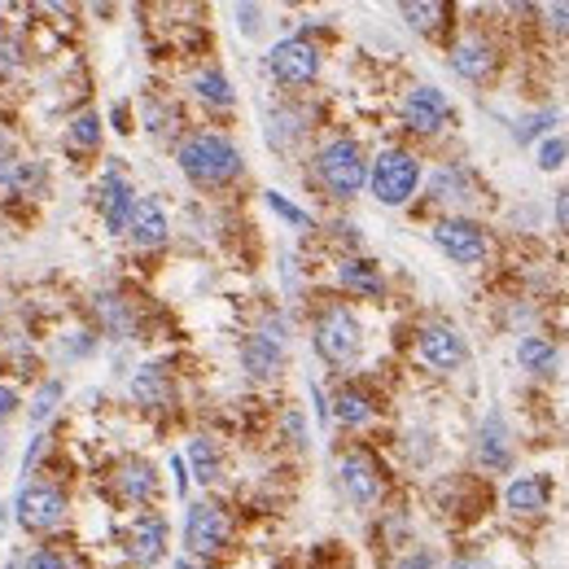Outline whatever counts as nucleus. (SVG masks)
<instances>
[{"label": "nucleus", "mask_w": 569, "mask_h": 569, "mask_svg": "<svg viewBox=\"0 0 569 569\" xmlns=\"http://www.w3.org/2000/svg\"><path fill=\"white\" fill-rule=\"evenodd\" d=\"M176 162H180V171H185L193 185H202V189H220V185L241 176V154H236V145L224 140V136H215V131L189 136V140L176 149Z\"/></svg>", "instance_id": "nucleus-1"}, {"label": "nucleus", "mask_w": 569, "mask_h": 569, "mask_svg": "<svg viewBox=\"0 0 569 569\" xmlns=\"http://www.w3.org/2000/svg\"><path fill=\"white\" fill-rule=\"evenodd\" d=\"M316 176L334 198H355L368 185V158H363V149L355 140L338 136L316 154Z\"/></svg>", "instance_id": "nucleus-2"}, {"label": "nucleus", "mask_w": 569, "mask_h": 569, "mask_svg": "<svg viewBox=\"0 0 569 569\" xmlns=\"http://www.w3.org/2000/svg\"><path fill=\"white\" fill-rule=\"evenodd\" d=\"M368 185H372V198L381 207H403L421 185V162L408 149H386V154H377Z\"/></svg>", "instance_id": "nucleus-3"}, {"label": "nucleus", "mask_w": 569, "mask_h": 569, "mask_svg": "<svg viewBox=\"0 0 569 569\" xmlns=\"http://www.w3.org/2000/svg\"><path fill=\"white\" fill-rule=\"evenodd\" d=\"M359 346H363V334H359V320L346 312V307H329L320 320H316V350L325 363L334 368H346L359 359Z\"/></svg>", "instance_id": "nucleus-4"}, {"label": "nucleus", "mask_w": 569, "mask_h": 569, "mask_svg": "<svg viewBox=\"0 0 569 569\" xmlns=\"http://www.w3.org/2000/svg\"><path fill=\"white\" fill-rule=\"evenodd\" d=\"M267 71H272L276 84L303 88V84H312V80L320 75V49L307 44V40H298V35H289V40H281V44L267 53Z\"/></svg>", "instance_id": "nucleus-5"}, {"label": "nucleus", "mask_w": 569, "mask_h": 569, "mask_svg": "<svg viewBox=\"0 0 569 569\" xmlns=\"http://www.w3.org/2000/svg\"><path fill=\"white\" fill-rule=\"evenodd\" d=\"M13 517L22 530L31 535H44V530H57L66 521V495L53 491V486H27L13 504Z\"/></svg>", "instance_id": "nucleus-6"}, {"label": "nucleus", "mask_w": 569, "mask_h": 569, "mask_svg": "<svg viewBox=\"0 0 569 569\" xmlns=\"http://www.w3.org/2000/svg\"><path fill=\"white\" fill-rule=\"evenodd\" d=\"M228 535H232V521H228V513L220 504H193L189 508V517H185V544H189V552L215 557V552H224Z\"/></svg>", "instance_id": "nucleus-7"}, {"label": "nucleus", "mask_w": 569, "mask_h": 569, "mask_svg": "<svg viewBox=\"0 0 569 569\" xmlns=\"http://www.w3.org/2000/svg\"><path fill=\"white\" fill-rule=\"evenodd\" d=\"M338 486L355 508H368L381 499V468L368 452H346L338 460Z\"/></svg>", "instance_id": "nucleus-8"}, {"label": "nucleus", "mask_w": 569, "mask_h": 569, "mask_svg": "<svg viewBox=\"0 0 569 569\" xmlns=\"http://www.w3.org/2000/svg\"><path fill=\"white\" fill-rule=\"evenodd\" d=\"M241 363L250 377H276L285 363V320H263V329L241 346Z\"/></svg>", "instance_id": "nucleus-9"}, {"label": "nucleus", "mask_w": 569, "mask_h": 569, "mask_svg": "<svg viewBox=\"0 0 569 569\" xmlns=\"http://www.w3.org/2000/svg\"><path fill=\"white\" fill-rule=\"evenodd\" d=\"M434 245L452 259V263H482L486 259V228L473 224V220H460V215H452V220H439L434 224Z\"/></svg>", "instance_id": "nucleus-10"}, {"label": "nucleus", "mask_w": 569, "mask_h": 569, "mask_svg": "<svg viewBox=\"0 0 569 569\" xmlns=\"http://www.w3.org/2000/svg\"><path fill=\"white\" fill-rule=\"evenodd\" d=\"M417 350H421V359L434 372H455L468 359V346H464V338L455 334L452 325H425L421 338H417Z\"/></svg>", "instance_id": "nucleus-11"}, {"label": "nucleus", "mask_w": 569, "mask_h": 569, "mask_svg": "<svg viewBox=\"0 0 569 569\" xmlns=\"http://www.w3.org/2000/svg\"><path fill=\"white\" fill-rule=\"evenodd\" d=\"M452 118V102L439 93V88H412L408 93V102H403V123L412 127V131H421V136H434L443 123Z\"/></svg>", "instance_id": "nucleus-12"}, {"label": "nucleus", "mask_w": 569, "mask_h": 569, "mask_svg": "<svg viewBox=\"0 0 569 569\" xmlns=\"http://www.w3.org/2000/svg\"><path fill=\"white\" fill-rule=\"evenodd\" d=\"M167 552V521L162 517H136V526L127 530V561L140 569L158 566Z\"/></svg>", "instance_id": "nucleus-13"}, {"label": "nucleus", "mask_w": 569, "mask_h": 569, "mask_svg": "<svg viewBox=\"0 0 569 569\" xmlns=\"http://www.w3.org/2000/svg\"><path fill=\"white\" fill-rule=\"evenodd\" d=\"M477 460L486 468H495V473H504L513 464V434H508V425H504L499 412H491L482 421V430H477Z\"/></svg>", "instance_id": "nucleus-14"}, {"label": "nucleus", "mask_w": 569, "mask_h": 569, "mask_svg": "<svg viewBox=\"0 0 569 569\" xmlns=\"http://www.w3.org/2000/svg\"><path fill=\"white\" fill-rule=\"evenodd\" d=\"M131 394L145 408H167L176 399V381H171V372L162 363H140L136 377H131Z\"/></svg>", "instance_id": "nucleus-15"}, {"label": "nucleus", "mask_w": 569, "mask_h": 569, "mask_svg": "<svg viewBox=\"0 0 569 569\" xmlns=\"http://www.w3.org/2000/svg\"><path fill=\"white\" fill-rule=\"evenodd\" d=\"M114 486H118V495H123L127 504H149L154 491H158V473H154V464H145V460H123L118 473H114Z\"/></svg>", "instance_id": "nucleus-16"}, {"label": "nucleus", "mask_w": 569, "mask_h": 569, "mask_svg": "<svg viewBox=\"0 0 569 569\" xmlns=\"http://www.w3.org/2000/svg\"><path fill=\"white\" fill-rule=\"evenodd\" d=\"M97 202H102V215H106L110 232H123V228H127V220H131V211H136V193H131V185H127L118 171H110V176H106V185H102Z\"/></svg>", "instance_id": "nucleus-17"}, {"label": "nucleus", "mask_w": 569, "mask_h": 569, "mask_svg": "<svg viewBox=\"0 0 569 569\" xmlns=\"http://www.w3.org/2000/svg\"><path fill=\"white\" fill-rule=\"evenodd\" d=\"M548 477H539V473H521V477H513L508 482V491H504V504H508V513H544L548 508Z\"/></svg>", "instance_id": "nucleus-18"}, {"label": "nucleus", "mask_w": 569, "mask_h": 569, "mask_svg": "<svg viewBox=\"0 0 569 569\" xmlns=\"http://www.w3.org/2000/svg\"><path fill=\"white\" fill-rule=\"evenodd\" d=\"M127 232H131V241L145 245V250L162 245V241H167V211H162L154 198H140L136 211H131V220H127Z\"/></svg>", "instance_id": "nucleus-19"}, {"label": "nucleus", "mask_w": 569, "mask_h": 569, "mask_svg": "<svg viewBox=\"0 0 569 569\" xmlns=\"http://www.w3.org/2000/svg\"><path fill=\"white\" fill-rule=\"evenodd\" d=\"M452 66H455V75L482 84V80H491V71H495V49H491L486 40H460L452 49Z\"/></svg>", "instance_id": "nucleus-20"}, {"label": "nucleus", "mask_w": 569, "mask_h": 569, "mask_svg": "<svg viewBox=\"0 0 569 569\" xmlns=\"http://www.w3.org/2000/svg\"><path fill=\"white\" fill-rule=\"evenodd\" d=\"M338 281L341 289H350L359 298H381L386 294V281H381V272H377L372 259H346L338 267Z\"/></svg>", "instance_id": "nucleus-21"}, {"label": "nucleus", "mask_w": 569, "mask_h": 569, "mask_svg": "<svg viewBox=\"0 0 569 569\" xmlns=\"http://www.w3.org/2000/svg\"><path fill=\"white\" fill-rule=\"evenodd\" d=\"M334 417H338L346 430H359V425L372 417V403H368V394H363V390L341 386L338 394H334Z\"/></svg>", "instance_id": "nucleus-22"}, {"label": "nucleus", "mask_w": 569, "mask_h": 569, "mask_svg": "<svg viewBox=\"0 0 569 569\" xmlns=\"http://www.w3.org/2000/svg\"><path fill=\"white\" fill-rule=\"evenodd\" d=\"M517 363H521L526 372H535V377H548V372H557V346L544 338H521Z\"/></svg>", "instance_id": "nucleus-23"}, {"label": "nucleus", "mask_w": 569, "mask_h": 569, "mask_svg": "<svg viewBox=\"0 0 569 569\" xmlns=\"http://www.w3.org/2000/svg\"><path fill=\"white\" fill-rule=\"evenodd\" d=\"M189 464H193V477H198V482H215V477H220V464H224L215 439L198 434V439L189 443Z\"/></svg>", "instance_id": "nucleus-24"}, {"label": "nucleus", "mask_w": 569, "mask_h": 569, "mask_svg": "<svg viewBox=\"0 0 569 569\" xmlns=\"http://www.w3.org/2000/svg\"><path fill=\"white\" fill-rule=\"evenodd\" d=\"M193 93H198L207 106H232V102H236V93H232L224 71H198V75H193Z\"/></svg>", "instance_id": "nucleus-25"}, {"label": "nucleus", "mask_w": 569, "mask_h": 569, "mask_svg": "<svg viewBox=\"0 0 569 569\" xmlns=\"http://www.w3.org/2000/svg\"><path fill=\"white\" fill-rule=\"evenodd\" d=\"M468 193H473V180H468L464 167H443V171L434 176V198H439V202H464Z\"/></svg>", "instance_id": "nucleus-26"}, {"label": "nucleus", "mask_w": 569, "mask_h": 569, "mask_svg": "<svg viewBox=\"0 0 569 569\" xmlns=\"http://www.w3.org/2000/svg\"><path fill=\"white\" fill-rule=\"evenodd\" d=\"M303 114L298 110H289V106H281V110H272V123H267V140L276 145V149H285L289 140H298L303 136Z\"/></svg>", "instance_id": "nucleus-27"}, {"label": "nucleus", "mask_w": 569, "mask_h": 569, "mask_svg": "<svg viewBox=\"0 0 569 569\" xmlns=\"http://www.w3.org/2000/svg\"><path fill=\"white\" fill-rule=\"evenodd\" d=\"M552 123H561V114L557 110H535V114H526V118H517V127H513V136L526 145V140H535L539 131H548Z\"/></svg>", "instance_id": "nucleus-28"}, {"label": "nucleus", "mask_w": 569, "mask_h": 569, "mask_svg": "<svg viewBox=\"0 0 569 569\" xmlns=\"http://www.w3.org/2000/svg\"><path fill=\"white\" fill-rule=\"evenodd\" d=\"M443 4H403V18H408V27H417V31H434L439 22H443Z\"/></svg>", "instance_id": "nucleus-29"}, {"label": "nucleus", "mask_w": 569, "mask_h": 569, "mask_svg": "<svg viewBox=\"0 0 569 569\" xmlns=\"http://www.w3.org/2000/svg\"><path fill=\"white\" fill-rule=\"evenodd\" d=\"M97 140H102V118H97V114H93V110H88V114H80V118L71 123V145H80V149L88 145V149H93Z\"/></svg>", "instance_id": "nucleus-30"}, {"label": "nucleus", "mask_w": 569, "mask_h": 569, "mask_svg": "<svg viewBox=\"0 0 569 569\" xmlns=\"http://www.w3.org/2000/svg\"><path fill=\"white\" fill-rule=\"evenodd\" d=\"M97 307H102V316H106V325H110L114 338H127V334H131V316H127V307H118L114 294H106Z\"/></svg>", "instance_id": "nucleus-31"}, {"label": "nucleus", "mask_w": 569, "mask_h": 569, "mask_svg": "<svg viewBox=\"0 0 569 569\" xmlns=\"http://www.w3.org/2000/svg\"><path fill=\"white\" fill-rule=\"evenodd\" d=\"M57 399H62V381H44V386H40V394H35L31 421H35V425H44V421H49V412L57 408Z\"/></svg>", "instance_id": "nucleus-32"}, {"label": "nucleus", "mask_w": 569, "mask_h": 569, "mask_svg": "<svg viewBox=\"0 0 569 569\" xmlns=\"http://www.w3.org/2000/svg\"><path fill=\"white\" fill-rule=\"evenodd\" d=\"M267 207H272V211H276V215H281V220H285L289 228H312V215H307V211H298L294 202H285L276 189L267 193Z\"/></svg>", "instance_id": "nucleus-33"}, {"label": "nucleus", "mask_w": 569, "mask_h": 569, "mask_svg": "<svg viewBox=\"0 0 569 569\" xmlns=\"http://www.w3.org/2000/svg\"><path fill=\"white\" fill-rule=\"evenodd\" d=\"M566 154H569V145L561 136H552V140L539 145V167H544V171H557V167H566Z\"/></svg>", "instance_id": "nucleus-34"}, {"label": "nucleus", "mask_w": 569, "mask_h": 569, "mask_svg": "<svg viewBox=\"0 0 569 569\" xmlns=\"http://www.w3.org/2000/svg\"><path fill=\"white\" fill-rule=\"evenodd\" d=\"M27 569H71V561H66L62 552H53V548H44V552H35V557L27 561Z\"/></svg>", "instance_id": "nucleus-35"}, {"label": "nucleus", "mask_w": 569, "mask_h": 569, "mask_svg": "<svg viewBox=\"0 0 569 569\" xmlns=\"http://www.w3.org/2000/svg\"><path fill=\"white\" fill-rule=\"evenodd\" d=\"M548 27L552 35H569V4H548Z\"/></svg>", "instance_id": "nucleus-36"}, {"label": "nucleus", "mask_w": 569, "mask_h": 569, "mask_svg": "<svg viewBox=\"0 0 569 569\" xmlns=\"http://www.w3.org/2000/svg\"><path fill=\"white\" fill-rule=\"evenodd\" d=\"M285 430H289V439H294L298 447L307 443V430H303V417H298V412H289V417H285Z\"/></svg>", "instance_id": "nucleus-37"}, {"label": "nucleus", "mask_w": 569, "mask_h": 569, "mask_svg": "<svg viewBox=\"0 0 569 569\" xmlns=\"http://www.w3.org/2000/svg\"><path fill=\"white\" fill-rule=\"evenodd\" d=\"M13 412H18V394L9 386H0V421H9Z\"/></svg>", "instance_id": "nucleus-38"}, {"label": "nucleus", "mask_w": 569, "mask_h": 569, "mask_svg": "<svg viewBox=\"0 0 569 569\" xmlns=\"http://www.w3.org/2000/svg\"><path fill=\"white\" fill-rule=\"evenodd\" d=\"M394 569H434V557L430 552H412L408 561H399Z\"/></svg>", "instance_id": "nucleus-39"}, {"label": "nucleus", "mask_w": 569, "mask_h": 569, "mask_svg": "<svg viewBox=\"0 0 569 569\" xmlns=\"http://www.w3.org/2000/svg\"><path fill=\"white\" fill-rule=\"evenodd\" d=\"M171 473H176V491L185 495L189 491V473H185V460L180 455H171Z\"/></svg>", "instance_id": "nucleus-40"}, {"label": "nucleus", "mask_w": 569, "mask_h": 569, "mask_svg": "<svg viewBox=\"0 0 569 569\" xmlns=\"http://www.w3.org/2000/svg\"><path fill=\"white\" fill-rule=\"evenodd\" d=\"M13 66H18V53H13L9 44H0V75H9Z\"/></svg>", "instance_id": "nucleus-41"}, {"label": "nucleus", "mask_w": 569, "mask_h": 569, "mask_svg": "<svg viewBox=\"0 0 569 569\" xmlns=\"http://www.w3.org/2000/svg\"><path fill=\"white\" fill-rule=\"evenodd\" d=\"M13 167H18V162H13L9 154H0V185H9V176H13Z\"/></svg>", "instance_id": "nucleus-42"}, {"label": "nucleus", "mask_w": 569, "mask_h": 569, "mask_svg": "<svg viewBox=\"0 0 569 569\" xmlns=\"http://www.w3.org/2000/svg\"><path fill=\"white\" fill-rule=\"evenodd\" d=\"M557 220L569 228V193H561V202H557Z\"/></svg>", "instance_id": "nucleus-43"}, {"label": "nucleus", "mask_w": 569, "mask_h": 569, "mask_svg": "<svg viewBox=\"0 0 569 569\" xmlns=\"http://www.w3.org/2000/svg\"><path fill=\"white\" fill-rule=\"evenodd\" d=\"M452 569H486V566H482V561H455Z\"/></svg>", "instance_id": "nucleus-44"}, {"label": "nucleus", "mask_w": 569, "mask_h": 569, "mask_svg": "<svg viewBox=\"0 0 569 569\" xmlns=\"http://www.w3.org/2000/svg\"><path fill=\"white\" fill-rule=\"evenodd\" d=\"M0 154H9V136L4 131H0Z\"/></svg>", "instance_id": "nucleus-45"}, {"label": "nucleus", "mask_w": 569, "mask_h": 569, "mask_svg": "<svg viewBox=\"0 0 569 569\" xmlns=\"http://www.w3.org/2000/svg\"><path fill=\"white\" fill-rule=\"evenodd\" d=\"M171 569H198V566H193V561H176Z\"/></svg>", "instance_id": "nucleus-46"}]
</instances>
